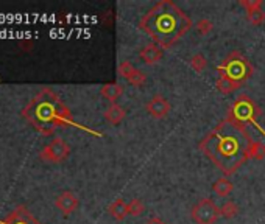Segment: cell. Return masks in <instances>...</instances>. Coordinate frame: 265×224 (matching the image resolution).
Wrapping results in <instances>:
<instances>
[{
  "label": "cell",
  "instance_id": "7",
  "mask_svg": "<svg viewBox=\"0 0 265 224\" xmlns=\"http://www.w3.org/2000/svg\"><path fill=\"white\" fill-rule=\"evenodd\" d=\"M69 153H70L69 145L64 140L57 139L45 148V151L42 153V157L50 162H60V160H64L69 156Z\"/></svg>",
  "mask_w": 265,
  "mask_h": 224
},
{
  "label": "cell",
  "instance_id": "4",
  "mask_svg": "<svg viewBox=\"0 0 265 224\" xmlns=\"http://www.w3.org/2000/svg\"><path fill=\"white\" fill-rule=\"evenodd\" d=\"M262 116V109L260 106L248 95H245V93H242V95H239V98L229 106L228 109V114H226V119L233 120L239 125H251L254 126L259 133L265 137V129L259 125V117Z\"/></svg>",
  "mask_w": 265,
  "mask_h": 224
},
{
  "label": "cell",
  "instance_id": "15",
  "mask_svg": "<svg viewBox=\"0 0 265 224\" xmlns=\"http://www.w3.org/2000/svg\"><path fill=\"white\" fill-rule=\"evenodd\" d=\"M189 64H190V67H192L193 70H195L197 73H201V72H204L206 67H207V60L204 58V54L197 53V54H193L192 58H190Z\"/></svg>",
  "mask_w": 265,
  "mask_h": 224
},
{
  "label": "cell",
  "instance_id": "6",
  "mask_svg": "<svg viewBox=\"0 0 265 224\" xmlns=\"http://www.w3.org/2000/svg\"><path fill=\"white\" fill-rule=\"evenodd\" d=\"M170 103L166 97H163L161 93H156L150 98V101L147 103V112L150 114V117L156 119V120H161L166 119L170 114Z\"/></svg>",
  "mask_w": 265,
  "mask_h": 224
},
{
  "label": "cell",
  "instance_id": "1",
  "mask_svg": "<svg viewBox=\"0 0 265 224\" xmlns=\"http://www.w3.org/2000/svg\"><path fill=\"white\" fill-rule=\"evenodd\" d=\"M253 142L243 125L225 119L206 134L198 148L223 175L231 176L248 160Z\"/></svg>",
  "mask_w": 265,
  "mask_h": 224
},
{
  "label": "cell",
  "instance_id": "14",
  "mask_svg": "<svg viewBox=\"0 0 265 224\" xmlns=\"http://www.w3.org/2000/svg\"><path fill=\"white\" fill-rule=\"evenodd\" d=\"M246 21H248V22H250L251 25H254V27L263 24V22H265V11L262 10V7L246 11Z\"/></svg>",
  "mask_w": 265,
  "mask_h": 224
},
{
  "label": "cell",
  "instance_id": "11",
  "mask_svg": "<svg viewBox=\"0 0 265 224\" xmlns=\"http://www.w3.org/2000/svg\"><path fill=\"white\" fill-rule=\"evenodd\" d=\"M212 190H214V193L220 198H226L233 193L234 190V184L229 181L226 176L225 178H220L214 182V185H212Z\"/></svg>",
  "mask_w": 265,
  "mask_h": 224
},
{
  "label": "cell",
  "instance_id": "12",
  "mask_svg": "<svg viewBox=\"0 0 265 224\" xmlns=\"http://www.w3.org/2000/svg\"><path fill=\"white\" fill-rule=\"evenodd\" d=\"M122 93H123V87L117 83H108L101 87V95L108 101H111V104H114L119 100Z\"/></svg>",
  "mask_w": 265,
  "mask_h": 224
},
{
  "label": "cell",
  "instance_id": "9",
  "mask_svg": "<svg viewBox=\"0 0 265 224\" xmlns=\"http://www.w3.org/2000/svg\"><path fill=\"white\" fill-rule=\"evenodd\" d=\"M57 207L63 213H72L78 207V198L72 192H64L58 199H57Z\"/></svg>",
  "mask_w": 265,
  "mask_h": 224
},
{
  "label": "cell",
  "instance_id": "13",
  "mask_svg": "<svg viewBox=\"0 0 265 224\" xmlns=\"http://www.w3.org/2000/svg\"><path fill=\"white\" fill-rule=\"evenodd\" d=\"M110 215L117 219V221H122L123 218H125L128 215V204L123 201V199H116L111 205H110V209H108Z\"/></svg>",
  "mask_w": 265,
  "mask_h": 224
},
{
  "label": "cell",
  "instance_id": "23",
  "mask_svg": "<svg viewBox=\"0 0 265 224\" xmlns=\"http://www.w3.org/2000/svg\"><path fill=\"white\" fill-rule=\"evenodd\" d=\"M145 224H166L161 218H159V216H151V218H148L147 219V222Z\"/></svg>",
  "mask_w": 265,
  "mask_h": 224
},
{
  "label": "cell",
  "instance_id": "22",
  "mask_svg": "<svg viewBox=\"0 0 265 224\" xmlns=\"http://www.w3.org/2000/svg\"><path fill=\"white\" fill-rule=\"evenodd\" d=\"M8 224H38L36 221H34L33 218H28V221L25 222L22 218H21V212H17L16 215H13L11 216V219H10V222Z\"/></svg>",
  "mask_w": 265,
  "mask_h": 224
},
{
  "label": "cell",
  "instance_id": "10",
  "mask_svg": "<svg viewBox=\"0 0 265 224\" xmlns=\"http://www.w3.org/2000/svg\"><path fill=\"white\" fill-rule=\"evenodd\" d=\"M125 116H127V110L123 109L120 104H117V103L111 104L108 109H106V112H104V119L108 120L111 125H119V123H122L123 119H125Z\"/></svg>",
  "mask_w": 265,
  "mask_h": 224
},
{
  "label": "cell",
  "instance_id": "16",
  "mask_svg": "<svg viewBox=\"0 0 265 224\" xmlns=\"http://www.w3.org/2000/svg\"><path fill=\"white\" fill-rule=\"evenodd\" d=\"M237 213H239V207H237V204L233 202V201H226L220 207V216H223L226 219L234 218Z\"/></svg>",
  "mask_w": 265,
  "mask_h": 224
},
{
  "label": "cell",
  "instance_id": "18",
  "mask_svg": "<svg viewBox=\"0 0 265 224\" xmlns=\"http://www.w3.org/2000/svg\"><path fill=\"white\" fill-rule=\"evenodd\" d=\"M265 157V143L262 142H253L250 153H248V159H254V160H262Z\"/></svg>",
  "mask_w": 265,
  "mask_h": 224
},
{
  "label": "cell",
  "instance_id": "21",
  "mask_svg": "<svg viewBox=\"0 0 265 224\" xmlns=\"http://www.w3.org/2000/svg\"><path fill=\"white\" fill-rule=\"evenodd\" d=\"M239 5L243 7L245 11H250V10H254V8L262 7V0H240Z\"/></svg>",
  "mask_w": 265,
  "mask_h": 224
},
{
  "label": "cell",
  "instance_id": "8",
  "mask_svg": "<svg viewBox=\"0 0 265 224\" xmlns=\"http://www.w3.org/2000/svg\"><path fill=\"white\" fill-rule=\"evenodd\" d=\"M139 58L142 60L145 64H148V66L156 64V63L161 61V58H163V48L159 45H156L154 42L147 44L142 50L139 51Z\"/></svg>",
  "mask_w": 265,
  "mask_h": 224
},
{
  "label": "cell",
  "instance_id": "20",
  "mask_svg": "<svg viewBox=\"0 0 265 224\" xmlns=\"http://www.w3.org/2000/svg\"><path fill=\"white\" fill-rule=\"evenodd\" d=\"M198 33L201 34H209L212 31V28H214V25H212V22L209 21V19H200V21L195 24Z\"/></svg>",
  "mask_w": 265,
  "mask_h": 224
},
{
  "label": "cell",
  "instance_id": "3",
  "mask_svg": "<svg viewBox=\"0 0 265 224\" xmlns=\"http://www.w3.org/2000/svg\"><path fill=\"white\" fill-rule=\"evenodd\" d=\"M219 80L216 87L223 95H231L239 87H242L251 78L254 72L248 58L240 51H231L226 58L219 64Z\"/></svg>",
  "mask_w": 265,
  "mask_h": 224
},
{
  "label": "cell",
  "instance_id": "2",
  "mask_svg": "<svg viewBox=\"0 0 265 224\" xmlns=\"http://www.w3.org/2000/svg\"><path fill=\"white\" fill-rule=\"evenodd\" d=\"M192 25V19L172 0L157 2L139 22V28L161 48H170L178 42Z\"/></svg>",
  "mask_w": 265,
  "mask_h": 224
},
{
  "label": "cell",
  "instance_id": "17",
  "mask_svg": "<svg viewBox=\"0 0 265 224\" xmlns=\"http://www.w3.org/2000/svg\"><path fill=\"white\" fill-rule=\"evenodd\" d=\"M136 73H137V69L130 61L120 63V66H119V75H120L122 78H125L127 81H130Z\"/></svg>",
  "mask_w": 265,
  "mask_h": 224
},
{
  "label": "cell",
  "instance_id": "5",
  "mask_svg": "<svg viewBox=\"0 0 265 224\" xmlns=\"http://www.w3.org/2000/svg\"><path fill=\"white\" fill-rule=\"evenodd\" d=\"M192 219L197 224H216L220 218V207L209 198L200 199L190 210Z\"/></svg>",
  "mask_w": 265,
  "mask_h": 224
},
{
  "label": "cell",
  "instance_id": "19",
  "mask_svg": "<svg viewBox=\"0 0 265 224\" xmlns=\"http://www.w3.org/2000/svg\"><path fill=\"white\" fill-rule=\"evenodd\" d=\"M144 210H145V205L140 199H133V201L128 202V215L139 216V215H142Z\"/></svg>",
  "mask_w": 265,
  "mask_h": 224
}]
</instances>
